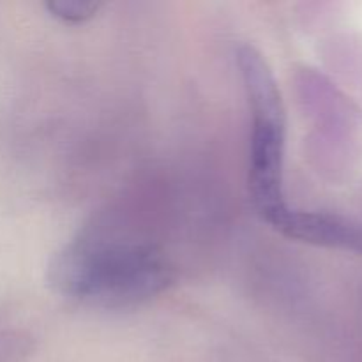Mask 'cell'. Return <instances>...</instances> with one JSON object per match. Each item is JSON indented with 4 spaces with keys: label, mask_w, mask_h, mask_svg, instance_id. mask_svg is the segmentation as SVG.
Segmentation results:
<instances>
[{
    "label": "cell",
    "mask_w": 362,
    "mask_h": 362,
    "mask_svg": "<svg viewBox=\"0 0 362 362\" xmlns=\"http://www.w3.org/2000/svg\"><path fill=\"white\" fill-rule=\"evenodd\" d=\"M52 279L64 296L103 308H126L168 286L170 269L156 251L129 244H74L57 257Z\"/></svg>",
    "instance_id": "obj_1"
},
{
    "label": "cell",
    "mask_w": 362,
    "mask_h": 362,
    "mask_svg": "<svg viewBox=\"0 0 362 362\" xmlns=\"http://www.w3.org/2000/svg\"><path fill=\"white\" fill-rule=\"evenodd\" d=\"M239 67L251 106L250 189L255 209L265 223L279 230L292 209L283 189L285 106L271 67L253 46L239 49Z\"/></svg>",
    "instance_id": "obj_2"
},
{
    "label": "cell",
    "mask_w": 362,
    "mask_h": 362,
    "mask_svg": "<svg viewBox=\"0 0 362 362\" xmlns=\"http://www.w3.org/2000/svg\"><path fill=\"white\" fill-rule=\"evenodd\" d=\"M279 232L290 239L362 253V230L338 216L290 211Z\"/></svg>",
    "instance_id": "obj_3"
},
{
    "label": "cell",
    "mask_w": 362,
    "mask_h": 362,
    "mask_svg": "<svg viewBox=\"0 0 362 362\" xmlns=\"http://www.w3.org/2000/svg\"><path fill=\"white\" fill-rule=\"evenodd\" d=\"M46 7L55 18H60L62 21L69 23H80V21L88 20L98 13V4L88 2H71V0H62V2H48Z\"/></svg>",
    "instance_id": "obj_4"
}]
</instances>
